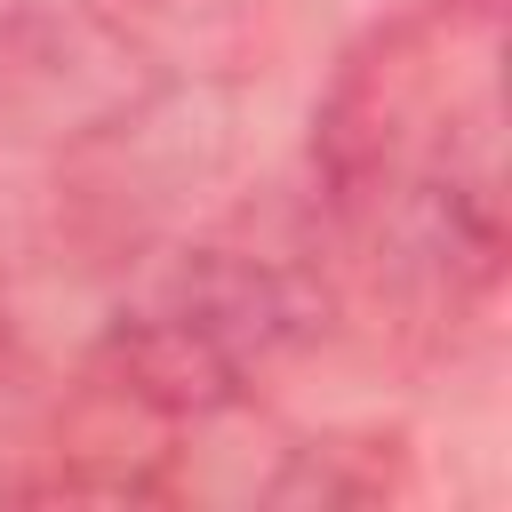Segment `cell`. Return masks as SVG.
Listing matches in <instances>:
<instances>
[{
    "mask_svg": "<svg viewBox=\"0 0 512 512\" xmlns=\"http://www.w3.org/2000/svg\"><path fill=\"white\" fill-rule=\"evenodd\" d=\"M496 64L504 0H416L336 64L312 120L328 216L400 248L448 304H480L504 272Z\"/></svg>",
    "mask_w": 512,
    "mask_h": 512,
    "instance_id": "cell-1",
    "label": "cell"
},
{
    "mask_svg": "<svg viewBox=\"0 0 512 512\" xmlns=\"http://www.w3.org/2000/svg\"><path fill=\"white\" fill-rule=\"evenodd\" d=\"M312 336V288L280 256L200 248L104 328L112 392L152 416H216L248 400Z\"/></svg>",
    "mask_w": 512,
    "mask_h": 512,
    "instance_id": "cell-2",
    "label": "cell"
}]
</instances>
